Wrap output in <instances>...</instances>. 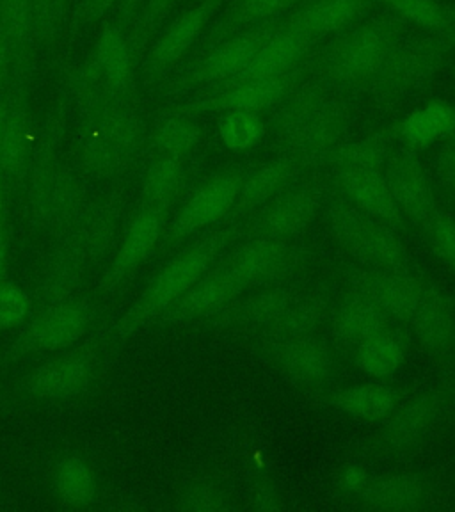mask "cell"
I'll return each instance as SVG.
<instances>
[{
	"instance_id": "obj_5",
	"label": "cell",
	"mask_w": 455,
	"mask_h": 512,
	"mask_svg": "<svg viewBox=\"0 0 455 512\" xmlns=\"http://www.w3.org/2000/svg\"><path fill=\"white\" fill-rule=\"evenodd\" d=\"M146 125L132 102H116L84 114L77 141L80 168L95 178H114L143 148Z\"/></svg>"
},
{
	"instance_id": "obj_18",
	"label": "cell",
	"mask_w": 455,
	"mask_h": 512,
	"mask_svg": "<svg viewBox=\"0 0 455 512\" xmlns=\"http://www.w3.org/2000/svg\"><path fill=\"white\" fill-rule=\"evenodd\" d=\"M448 393L445 390H432L420 397L409 400L406 406L393 409L386 416L381 431L377 432L376 450L386 456L408 454L429 436L434 425L440 422L447 409Z\"/></svg>"
},
{
	"instance_id": "obj_7",
	"label": "cell",
	"mask_w": 455,
	"mask_h": 512,
	"mask_svg": "<svg viewBox=\"0 0 455 512\" xmlns=\"http://www.w3.org/2000/svg\"><path fill=\"white\" fill-rule=\"evenodd\" d=\"M454 54L455 29L422 34L409 32L363 93L383 104L399 102L424 91Z\"/></svg>"
},
{
	"instance_id": "obj_4",
	"label": "cell",
	"mask_w": 455,
	"mask_h": 512,
	"mask_svg": "<svg viewBox=\"0 0 455 512\" xmlns=\"http://www.w3.org/2000/svg\"><path fill=\"white\" fill-rule=\"evenodd\" d=\"M232 235V226L224 224L223 228L203 237L196 244L184 249L173 260H169L150 281V285L144 288L143 294L137 297L136 303L132 304L127 313L116 322V338L120 342H125L146 324L168 312L169 308L178 299H182L185 292L214 265L221 249Z\"/></svg>"
},
{
	"instance_id": "obj_46",
	"label": "cell",
	"mask_w": 455,
	"mask_h": 512,
	"mask_svg": "<svg viewBox=\"0 0 455 512\" xmlns=\"http://www.w3.org/2000/svg\"><path fill=\"white\" fill-rule=\"evenodd\" d=\"M425 233L429 235L432 246L440 253L441 258L447 262L455 271V219L440 214L432 219L431 224L425 228Z\"/></svg>"
},
{
	"instance_id": "obj_22",
	"label": "cell",
	"mask_w": 455,
	"mask_h": 512,
	"mask_svg": "<svg viewBox=\"0 0 455 512\" xmlns=\"http://www.w3.org/2000/svg\"><path fill=\"white\" fill-rule=\"evenodd\" d=\"M265 351L274 365L294 383L308 388L328 383L335 361L324 340L315 335L287 336L265 340Z\"/></svg>"
},
{
	"instance_id": "obj_14",
	"label": "cell",
	"mask_w": 455,
	"mask_h": 512,
	"mask_svg": "<svg viewBox=\"0 0 455 512\" xmlns=\"http://www.w3.org/2000/svg\"><path fill=\"white\" fill-rule=\"evenodd\" d=\"M31 111L24 77H13L0 95V176L8 187L22 184L34 157Z\"/></svg>"
},
{
	"instance_id": "obj_49",
	"label": "cell",
	"mask_w": 455,
	"mask_h": 512,
	"mask_svg": "<svg viewBox=\"0 0 455 512\" xmlns=\"http://www.w3.org/2000/svg\"><path fill=\"white\" fill-rule=\"evenodd\" d=\"M368 477L361 466H347L342 475H340V488L344 489L347 495H360L363 488L367 486Z\"/></svg>"
},
{
	"instance_id": "obj_44",
	"label": "cell",
	"mask_w": 455,
	"mask_h": 512,
	"mask_svg": "<svg viewBox=\"0 0 455 512\" xmlns=\"http://www.w3.org/2000/svg\"><path fill=\"white\" fill-rule=\"evenodd\" d=\"M38 48L50 47L63 25L66 0H32Z\"/></svg>"
},
{
	"instance_id": "obj_36",
	"label": "cell",
	"mask_w": 455,
	"mask_h": 512,
	"mask_svg": "<svg viewBox=\"0 0 455 512\" xmlns=\"http://www.w3.org/2000/svg\"><path fill=\"white\" fill-rule=\"evenodd\" d=\"M395 139L397 137L392 127L360 141H351V143L342 141L326 155L322 168H329L331 171L342 168L384 171V164L392 153V143Z\"/></svg>"
},
{
	"instance_id": "obj_16",
	"label": "cell",
	"mask_w": 455,
	"mask_h": 512,
	"mask_svg": "<svg viewBox=\"0 0 455 512\" xmlns=\"http://www.w3.org/2000/svg\"><path fill=\"white\" fill-rule=\"evenodd\" d=\"M91 319L93 308L86 301L70 299L43 308L11 345L8 358L16 360L27 354H45L70 347L86 335Z\"/></svg>"
},
{
	"instance_id": "obj_41",
	"label": "cell",
	"mask_w": 455,
	"mask_h": 512,
	"mask_svg": "<svg viewBox=\"0 0 455 512\" xmlns=\"http://www.w3.org/2000/svg\"><path fill=\"white\" fill-rule=\"evenodd\" d=\"M217 132L228 150L248 152L256 144L262 143L265 137V121L256 112H223L217 123Z\"/></svg>"
},
{
	"instance_id": "obj_50",
	"label": "cell",
	"mask_w": 455,
	"mask_h": 512,
	"mask_svg": "<svg viewBox=\"0 0 455 512\" xmlns=\"http://www.w3.org/2000/svg\"><path fill=\"white\" fill-rule=\"evenodd\" d=\"M13 73H15V66L11 59V52H9L6 41L2 40V36H0V95L6 91L9 82L13 80Z\"/></svg>"
},
{
	"instance_id": "obj_2",
	"label": "cell",
	"mask_w": 455,
	"mask_h": 512,
	"mask_svg": "<svg viewBox=\"0 0 455 512\" xmlns=\"http://www.w3.org/2000/svg\"><path fill=\"white\" fill-rule=\"evenodd\" d=\"M409 32L411 25L388 9L365 16L322 47H315L308 56V75L349 95L363 93Z\"/></svg>"
},
{
	"instance_id": "obj_53",
	"label": "cell",
	"mask_w": 455,
	"mask_h": 512,
	"mask_svg": "<svg viewBox=\"0 0 455 512\" xmlns=\"http://www.w3.org/2000/svg\"><path fill=\"white\" fill-rule=\"evenodd\" d=\"M8 185L0 176V228L6 226V214H8Z\"/></svg>"
},
{
	"instance_id": "obj_28",
	"label": "cell",
	"mask_w": 455,
	"mask_h": 512,
	"mask_svg": "<svg viewBox=\"0 0 455 512\" xmlns=\"http://www.w3.org/2000/svg\"><path fill=\"white\" fill-rule=\"evenodd\" d=\"M418 342L436 356H447L455 347V308L440 288L425 285L420 303L408 320Z\"/></svg>"
},
{
	"instance_id": "obj_43",
	"label": "cell",
	"mask_w": 455,
	"mask_h": 512,
	"mask_svg": "<svg viewBox=\"0 0 455 512\" xmlns=\"http://www.w3.org/2000/svg\"><path fill=\"white\" fill-rule=\"evenodd\" d=\"M182 0H143L134 22V29L130 38L136 45L137 52L150 41L153 34L159 31L160 25L168 18L169 13L180 4Z\"/></svg>"
},
{
	"instance_id": "obj_35",
	"label": "cell",
	"mask_w": 455,
	"mask_h": 512,
	"mask_svg": "<svg viewBox=\"0 0 455 512\" xmlns=\"http://www.w3.org/2000/svg\"><path fill=\"white\" fill-rule=\"evenodd\" d=\"M397 400V392L384 384H358L328 395L333 408L360 420H384L397 408Z\"/></svg>"
},
{
	"instance_id": "obj_10",
	"label": "cell",
	"mask_w": 455,
	"mask_h": 512,
	"mask_svg": "<svg viewBox=\"0 0 455 512\" xmlns=\"http://www.w3.org/2000/svg\"><path fill=\"white\" fill-rule=\"evenodd\" d=\"M308 57L294 70L281 73L271 79L249 80L224 88L201 89L184 96L182 102L169 105L168 111L180 112L187 116H198L205 112L248 111L262 114L272 111L280 104L288 91L308 77Z\"/></svg>"
},
{
	"instance_id": "obj_33",
	"label": "cell",
	"mask_w": 455,
	"mask_h": 512,
	"mask_svg": "<svg viewBox=\"0 0 455 512\" xmlns=\"http://www.w3.org/2000/svg\"><path fill=\"white\" fill-rule=\"evenodd\" d=\"M189 182V157L155 155L144 171L139 207L166 210L175 203Z\"/></svg>"
},
{
	"instance_id": "obj_1",
	"label": "cell",
	"mask_w": 455,
	"mask_h": 512,
	"mask_svg": "<svg viewBox=\"0 0 455 512\" xmlns=\"http://www.w3.org/2000/svg\"><path fill=\"white\" fill-rule=\"evenodd\" d=\"M351 114L349 93L308 75L272 109L265 136L280 155L308 169L322 168L326 155L344 141Z\"/></svg>"
},
{
	"instance_id": "obj_20",
	"label": "cell",
	"mask_w": 455,
	"mask_h": 512,
	"mask_svg": "<svg viewBox=\"0 0 455 512\" xmlns=\"http://www.w3.org/2000/svg\"><path fill=\"white\" fill-rule=\"evenodd\" d=\"M347 290L367 297L388 317L408 322L424 294L425 283L413 272H393L374 267H356L347 278Z\"/></svg>"
},
{
	"instance_id": "obj_34",
	"label": "cell",
	"mask_w": 455,
	"mask_h": 512,
	"mask_svg": "<svg viewBox=\"0 0 455 512\" xmlns=\"http://www.w3.org/2000/svg\"><path fill=\"white\" fill-rule=\"evenodd\" d=\"M455 130V109L445 102H431L416 109L393 127L395 137L416 152L445 139Z\"/></svg>"
},
{
	"instance_id": "obj_24",
	"label": "cell",
	"mask_w": 455,
	"mask_h": 512,
	"mask_svg": "<svg viewBox=\"0 0 455 512\" xmlns=\"http://www.w3.org/2000/svg\"><path fill=\"white\" fill-rule=\"evenodd\" d=\"M319 41L322 40H317L312 34L288 25L283 18L281 31L269 43H265L237 75L205 89L224 88L249 80L271 79L281 73L290 72L306 61V57L312 54Z\"/></svg>"
},
{
	"instance_id": "obj_48",
	"label": "cell",
	"mask_w": 455,
	"mask_h": 512,
	"mask_svg": "<svg viewBox=\"0 0 455 512\" xmlns=\"http://www.w3.org/2000/svg\"><path fill=\"white\" fill-rule=\"evenodd\" d=\"M248 505L249 509L255 511H280L285 507L280 488L269 479H262L256 484L249 496Z\"/></svg>"
},
{
	"instance_id": "obj_8",
	"label": "cell",
	"mask_w": 455,
	"mask_h": 512,
	"mask_svg": "<svg viewBox=\"0 0 455 512\" xmlns=\"http://www.w3.org/2000/svg\"><path fill=\"white\" fill-rule=\"evenodd\" d=\"M326 217L338 244L361 265L411 272V260L397 230L361 212L338 189L328 196Z\"/></svg>"
},
{
	"instance_id": "obj_26",
	"label": "cell",
	"mask_w": 455,
	"mask_h": 512,
	"mask_svg": "<svg viewBox=\"0 0 455 512\" xmlns=\"http://www.w3.org/2000/svg\"><path fill=\"white\" fill-rule=\"evenodd\" d=\"M136 57L137 48L130 34L116 25L102 29L96 41L93 63L112 102H132Z\"/></svg>"
},
{
	"instance_id": "obj_47",
	"label": "cell",
	"mask_w": 455,
	"mask_h": 512,
	"mask_svg": "<svg viewBox=\"0 0 455 512\" xmlns=\"http://www.w3.org/2000/svg\"><path fill=\"white\" fill-rule=\"evenodd\" d=\"M436 182L445 194H455V130L441 139L440 148L436 153Z\"/></svg>"
},
{
	"instance_id": "obj_31",
	"label": "cell",
	"mask_w": 455,
	"mask_h": 512,
	"mask_svg": "<svg viewBox=\"0 0 455 512\" xmlns=\"http://www.w3.org/2000/svg\"><path fill=\"white\" fill-rule=\"evenodd\" d=\"M358 498L361 505L374 511H416L429 502V484L411 473L386 475L368 479Z\"/></svg>"
},
{
	"instance_id": "obj_54",
	"label": "cell",
	"mask_w": 455,
	"mask_h": 512,
	"mask_svg": "<svg viewBox=\"0 0 455 512\" xmlns=\"http://www.w3.org/2000/svg\"><path fill=\"white\" fill-rule=\"evenodd\" d=\"M191 2H198V0H191Z\"/></svg>"
},
{
	"instance_id": "obj_13",
	"label": "cell",
	"mask_w": 455,
	"mask_h": 512,
	"mask_svg": "<svg viewBox=\"0 0 455 512\" xmlns=\"http://www.w3.org/2000/svg\"><path fill=\"white\" fill-rule=\"evenodd\" d=\"M246 173L248 168L235 166L208 176L203 184L198 185L169 224L166 235L169 244L189 239L194 233L223 223L232 212Z\"/></svg>"
},
{
	"instance_id": "obj_6",
	"label": "cell",
	"mask_w": 455,
	"mask_h": 512,
	"mask_svg": "<svg viewBox=\"0 0 455 512\" xmlns=\"http://www.w3.org/2000/svg\"><path fill=\"white\" fill-rule=\"evenodd\" d=\"M54 128L41 139L32 157L29 217L36 230L61 235L79 219L86 205L79 178L57 157Z\"/></svg>"
},
{
	"instance_id": "obj_37",
	"label": "cell",
	"mask_w": 455,
	"mask_h": 512,
	"mask_svg": "<svg viewBox=\"0 0 455 512\" xmlns=\"http://www.w3.org/2000/svg\"><path fill=\"white\" fill-rule=\"evenodd\" d=\"M354 351V361L361 372L376 379L393 376L406 360L402 338L388 328L361 342Z\"/></svg>"
},
{
	"instance_id": "obj_23",
	"label": "cell",
	"mask_w": 455,
	"mask_h": 512,
	"mask_svg": "<svg viewBox=\"0 0 455 512\" xmlns=\"http://www.w3.org/2000/svg\"><path fill=\"white\" fill-rule=\"evenodd\" d=\"M306 171L308 168L303 162L287 155H280L278 159L269 160L258 168L248 169L232 212L223 223L239 228L242 219L253 216L256 210L287 191L288 187L301 182Z\"/></svg>"
},
{
	"instance_id": "obj_9",
	"label": "cell",
	"mask_w": 455,
	"mask_h": 512,
	"mask_svg": "<svg viewBox=\"0 0 455 512\" xmlns=\"http://www.w3.org/2000/svg\"><path fill=\"white\" fill-rule=\"evenodd\" d=\"M283 18L235 32L230 38L201 52L166 82L164 93L184 98L194 91L216 86L237 75L255 57L256 52L281 31Z\"/></svg>"
},
{
	"instance_id": "obj_3",
	"label": "cell",
	"mask_w": 455,
	"mask_h": 512,
	"mask_svg": "<svg viewBox=\"0 0 455 512\" xmlns=\"http://www.w3.org/2000/svg\"><path fill=\"white\" fill-rule=\"evenodd\" d=\"M120 210L116 205L86 208L79 219L61 233V240L50 253L38 288L41 308L73 299L84 274L104 255L116 237Z\"/></svg>"
},
{
	"instance_id": "obj_19",
	"label": "cell",
	"mask_w": 455,
	"mask_h": 512,
	"mask_svg": "<svg viewBox=\"0 0 455 512\" xmlns=\"http://www.w3.org/2000/svg\"><path fill=\"white\" fill-rule=\"evenodd\" d=\"M224 0H198L191 8L176 16L175 20L160 32L146 54L144 72L152 80L166 77L184 61L194 45L201 40L208 22L214 18Z\"/></svg>"
},
{
	"instance_id": "obj_15",
	"label": "cell",
	"mask_w": 455,
	"mask_h": 512,
	"mask_svg": "<svg viewBox=\"0 0 455 512\" xmlns=\"http://www.w3.org/2000/svg\"><path fill=\"white\" fill-rule=\"evenodd\" d=\"M306 290L308 288L297 285L269 283L251 296L242 299L237 297L210 319L221 328L248 331L269 340L278 335L281 324L287 319L288 313L292 312V308L303 299Z\"/></svg>"
},
{
	"instance_id": "obj_12",
	"label": "cell",
	"mask_w": 455,
	"mask_h": 512,
	"mask_svg": "<svg viewBox=\"0 0 455 512\" xmlns=\"http://www.w3.org/2000/svg\"><path fill=\"white\" fill-rule=\"evenodd\" d=\"M102 338L96 336L88 344L50 358L34 368L18 383V392L25 397L47 400L75 399L86 392L100 365Z\"/></svg>"
},
{
	"instance_id": "obj_51",
	"label": "cell",
	"mask_w": 455,
	"mask_h": 512,
	"mask_svg": "<svg viewBox=\"0 0 455 512\" xmlns=\"http://www.w3.org/2000/svg\"><path fill=\"white\" fill-rule=\"evenodd\" d=\"M118 0H88L86 2V20H96L100 16H104L109 9L116 4Z\"/></svg>"
},
{
	"instance_id": "obj_29",
	"label": "cell",
	"mask_w": 455,
	"mask_h": 512,
	"mask_svg": "<svg viewBox=\"0 0 455 512\" xmlns=\"http://www.w3.org/2000/svg\"><path fill=\"white\" fill-rule=\"evenodd\" d=\"M303 0H235L226 9L223 18L212 25V29L196 48V56L217 43L233 36L235 32L246 31L256 25L267 24L287 16Z\"/></svg>"
},
{
	"instance_id": "obj_32",
	"label": "cell",
	"mask_w": 455,
	"mask_h": 512,
	"mask_svg": "<svg viewBox=\"0 0 455 512\" xmlns=\"http://www.w3.org/2000/svg\"><path fill=\"white\" fill-rule=\"evenodd\" d=\"M388 315L367 297L349 292L333 310V333L340 344L358 347L361 342L388 328Z\"/></svg>"
},
{
	"instance_id": "obj_42",
	"label": "cell",
	"mask_w": 455,
	"mask_h": 512,
	"mask_svg": "<svg viewBox=\"0 0 455 512\" xmlns=\"http://www.w3.org/2000/svg\"><path fill=\"white\" fill-rule=\"evenodd\" d=\"M232 496L216 482H196L182 489L175 498V509L192 512L232 511Z\"/></svg>"
},
{
	"instance_id": "obj_30",
	"label": "cell",
	"mask_w": 455,
	"mask_h": 512,
	"mask_svg": "<svg viewBox=\"0 0 455 512\" xmlns=\"http://www.w3.org/2000/svg\"><path fill=\"white\" fill-rule=\"evenodd\" d=\"M0 36L11 52L13 77L27 79L32 57L38 50L32 0H0Z\"/></svg>"
},
{
	"instance_id": "obj_38",
	"label": "cell",
	"mask_w": 455,
	"mask_h": 512,
	"mask_svg": "<svg viewBox=\"0 0 455 512\" xmlns=\"http://www.w3.org/2000/svg\"><path fill=\"white\" fill-rule=\"evenodd\" d=\"M200 139L201 128L194 116L166 111L155 123L150 143L157 155L189 157Z\"/></svg>"
},
{
	"instance_id": "obj_52",
	"label": "cell",
	"mask_w": 455,
	"mask_h": 512,
	"mask_svg": "<svg viewBox=\"0 0 455 512\" xmlns=\"http://www.w3.org/2000/svg\"><path fill=\"white\" fill-rule=\"evenodd\" d=\"M8 224L0 228V285L6 281L8 269Z\"/></svg>"
},
{
	"instance_id": "obj_17",
	"label": "cell",
	"mask_w": 455,
	"mask_h": 512,
	"mask_svg": "<svg viewBox=\"0 0 455 512\" xmlns=\"http://www.w3.org/2000/svg\"><path fill=\"white\" fill-rule=\"evenodd\" d=\"M384 178L402 216L411 223L425 230L440 214L431 180L413 148L402 144L392 150L384 164Z\"/></svg>"
},
{
	"instance_id": "obj_27",
	"label": "cell",
	"mask_w": 455,
	"mask_h": 512,
	"mask_svg": "<svg viewBox=\"0 0 455 512\" xmlns=\"http://www.w3.org/2000/svg\"><path fill=\"white\" fill-rule=\"evenodd\" d=\"M376 6V0H303L285 16V22L317 40H326L358 24Z\"/></svg>"
},
{
	"instance_id": "obj_39",
	"label": "cell",
	"mask_w": 455,
	"mask_h": 512,
	"mask_svg": "<svg viewBox=\"0 0 455 512\" xmlns=\"http://www.w3.org/2000/svg\"><path fill=\"white\" fill-rule=\"evenodd\" d=\"M406 24L424 31L443 32L455 29V9L448 8L440 0H376Z\"/></svg>"
},
{
	"instance_id": "obj_25",
	"label": "cell",
	"mask_w": 455,
	"mask_h": 512,
	"mask_svg": "<svg viewBox=\"0 0 455 512\" xmlns=\"http://www.w3.org/2000/svg\"><path fill=\"white\" fill-rule=\"evenodd\" d=\"M335 189L342 192L352 205L370 217L392 226L404 228L406 217L402 216L386 184L384 171L379 169L342 168L333 169Z\"/></svg>"
},
{
	"instance_id": "obj_11",
	"label": "cell",
	"mask_w": 455,
	"mask_h": 512,
	"mask_svg": "<svg viewBox=\"0 0 455 512\" xmlns=\"http://www.w3.org/2000/svg\"><path fill=\"white\" fill-rule=\"evenodd\" d=\"M324 200L326 185L322 178L312 176L297 182L248 217L244 233L248 239L292 240L310 228Z\"/></svg>"
},
{
	"instance_id": "obj_40",
	"label": "cell",
	"mask_w": 455,
	"mask_h": 512,
	"mask_svg": "<svg viewBox=\"0 0 455 512\" xmlns=\"http://www.w3.org/2000/svg\"><path fill=\"white\" fill-rule=\"evenodd\" d=\"M57 493L64 504L86 507L93 504L96 482L88 463L79 456H70L59 464L56 475Z\"/></svg>"
},
{
	"instance_id": "obj_45",
	"label": "cell",
	"mask_w": 455,
	"mask_h": 512,
	"mask_svg": "<svg viewBox=\"0 0 455 512\" xmlns=\"http://www.w3.org/2000/svg\"><path fill=\"white\" fill-rule=\"evenodd\" d=\"M31 299L22 288L13 283L0 285V328L20 326L31 313Z\"/></svg>"
},
{
	"instance_id": "obj_21",
	"label": "cell",
	"mask_w": 455,
	"mask_h": 512,
	"mask_svg": "<svg viewBox=\"0 0 455 512\" xmlns=\"http://www.w3.org/2000/svg\"><path fill=\"white\" fill-rule=\"evenodd\" d=\"M166 214V210L159 208L139 207L136 216L128 223L120 248L109 267L105 269V274L98 285V292H114L130 272L152 255L153 249L157 248L159 240L166 232Z\"/></svg>"
}]
</instances>
